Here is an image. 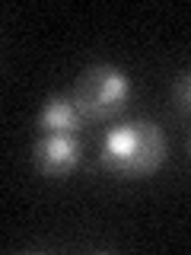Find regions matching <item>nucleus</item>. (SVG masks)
<instances>
[{
    "instance_id": "1",
    "label": "nucleus",
    "mask_w": 191,
    "mask_h": 255,
    "mask_svg": "<svg viewBox=\"0 0 191 255\" xmlns=\"http://www.w3.org/2000/svg\"><path fill=\"white\" fill-rule=\"evenodd\" d=\"M169 140L156 122H124L105 131L99 147V163L108 172L124 175V179H140V175L156 172L166 163Z\"/></svg>"
},
{
    "instance_id": "2",
    "label": "nucleus",
    "mask_w": 191,
    "mask_h": 255,
    "mask_svg": "<svg viewBox=\"0 0 191 255\" xmlns=\"http://www.w3.org/2000/svg\"><path fill=\"white\" fill-rule=\"evenodd\" d=\"M74 99L83 109L86 122H108L121 115L134 99V80L115 64H93L80 74Z\"/></svg>"
},
{
    "instance_id": "3",
    "label": "nucleus",
    "mask_w": 191,
    "mask_h": 255,
    "mask_svg": "<svg viewBox=\"0 0 191 255\" xmlns=\"http://www.w3.org/2000/svg\"><path fill=\"white\" fill-rule=\"evenodd\" d=\"M83 134H38L32 143V163L45 179H67L83 163Z\"/></svg>"
},
{
    "instance_id": "4",
    "label": "nucleus",
    "mask_w": 191,
    "mask_h": 255,
    "mask_svg": "<svg viewBox=\"0 0 191 255\" xmlns=\"http://www.w3.org/2000/svg\"><path fill=\"white\" fill-rule=\"evenodd\" d=\"M83 125H90V122H86L83 109L77 106L74 93L70 96H51L35 118L38 134H83Z\"/></svg>"
},
{
    "instance_id": "5",
    "label": "nucleus",
    "mask_w": 191,
    "mask_h": 255,
    "mask_svg": "<svg viewBox=\"0 0 191 255\" xmlns=\"http://www.w3.org/2000/svg\"><path fill=\"white\" fill-rule=\"evenodd\" d=\"M172 102H175V109H179L182 115H191V70L175 80V86H172Z\"/></svg>"
},
{
    "instance_id": "6",
    "label": "nucleus",
    "mask_w": 191,
    "mask_h": 255,
    "mask_svg": "<svg viewBox=\"0 0 191 255\" xmlns=\"http://www.w3.org/2000/svg\"><path fill=\"white\" fill-rule=\"evenodd\" d=\"M188 153H191V134H188Z\"/></svg>"
}]
</instances>
